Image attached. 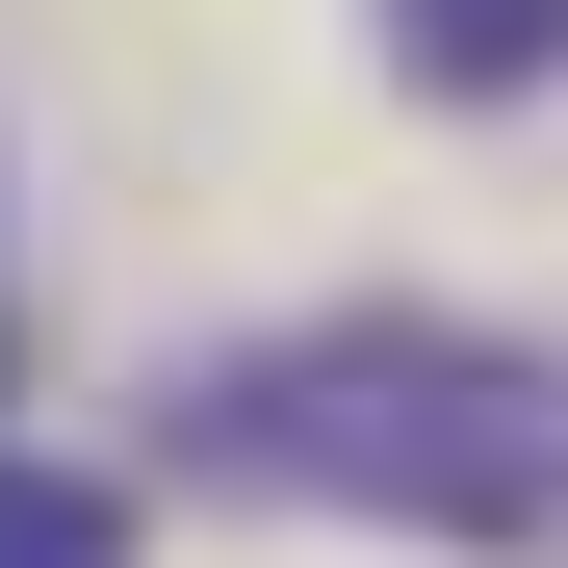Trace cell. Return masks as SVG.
I'll list each match as a JSON object with an SVG mask.
<instances>
[{"label": "cell", "instance_id": "7a4b0ae2", "mask_svg": "<svg viewBox=\"0 0 568 568\" xmlns=\"http://www.w3.org/2000/svg\"><path fill=\"white\" fill-rule=\"evenodd\" d=\"M388 52L439 78V104H517V78L568 52V0H388Z\"/></svg>", "mask_w": 568, "mask_h": 568}, {"label": "cell", "instance_id": "6da1fadb", "mask_svg": "<svg viewBox=\"0 0 568 568\" xmlns=\"http://www.w3.org/2000/svg\"><path fill=\"white\" fill-rule=\"evenodd\" d=\"M207 439L258 465V491H336V517H414V542H542V517H568V362H517V336H414V311L233 362Z\"/></svg>", "mask_w": 568, "mask_h": 568}, {"label": "cell", "instance_id": "3957f363", "mask_svg": "<svg viewBox=\"0 0 568 568\" xmlns=\"http://www.w3.org/2000/svg\"><path fill=\"white\" fill-rule=\"evenodd\" d=\"M0 568H130V517L78 491V465H0Z\"/></svg>", "mask_w": 568, "mask_h": 568}]
</instances>
